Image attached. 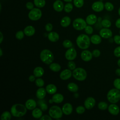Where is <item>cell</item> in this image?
<instances>
[{
    "mask_svg": "<svg viewBox=\"0 0 120 120\" xmlns=\"http://www.w3.org/2000/svg\"><path fill=\"white\" fill-rule=\"evenodd\" d=\"M10 112L13 116L20 117L26 113L27 108L23 105L16 104L12 105L10 109Z\"/></svg>",
    "mask_w": 120,
    "mask_h": 120,
    "instance_id": "obj_1",
    "label": "cell"
},
{
    "mask_svg": "<svg viewBox=\"0 0 120 120\" xmlns=\"http://www.w3.org/2000/svg\"><path fill=\"white\" fill-rule=\"evenodd\" d=\"M76 42L77 46L82 49L88 48L90 44V39L85 34H81L76 38Z\"/></svg>",
    "mask_w": 120,
    "mask_h": 120,
    "instance_id": "obj_2",
    "label": "cell"
},
{
    "mask_svg": "<svg viewBox=\"0 0 120 120\" xmlns=\"http://www.w3.org/2000/svg\"><path fill=\"white\" fill-rule=\"evenodd\" d=\"M40 58L41 61L46 64H50L54 60L52 53L48 49L42 50L40 54Z\"/></svg>",
    "mask_w": 120,
    "mask_h": 120,
    "instance_id": "obj_3",
    "label": "cell"
},
{
    "mask_svg": "<svg viewBox=\"0 0 120 120\" xmlns=\"http://www.w3.org/2000/svg\"><path fill=\"white\" fill-rule=\"evenodd\" d=\"M107 98L110 102L112 104L117 103L120 99V90L117 89L110 90L107 94Z\"/></svg>",
    "mask_w": 120,
    "mask_h": 120,
    "instance_id": "obj_4",
    "label": "cell"
},
{
    "mask_svg": "<svg viewBox=\"0 0 120 120\" xmlns=\"http://www.w3.org/2000/svg\"><path fill=\"white\" fill-rule=\"evenodd\" d=\"M73 76L77 80L82 81L87 77V73L85 69L81 68H75L72 72Z\"/></svg>",
    "mask_w": 120,
    "mask_h": 120,
    "instance_id": "obj_5",
    "label": "cell"
},
{
    "mask_svg": "<svg viewBox=\"0 0 120 120\" xmlns=\"http://www.w3.org/2000/svg\"><path fill=\"white\" fill-rule=\"evenodd\" d=\"M49 114L53 119H59L62 117L63 112L59 106L53 105L49 109Z\"/></svg>",
    "mask_w": 120,
    "mask_h": 120,
    "instance_id": "obj_6",
    "label": "cell"
},
{
    "mask_svg": "<svg viewBox=\"0 0 120 120\" xmlns=\"http://www.w3.org/2000/svg\"><path fill=\"white\" fill-rule=\"evenodd\" d=\"M87 26L86 21L81 18H76L73 22V26L77 30H81L84 29Z\"/></svg>",
    "mask_w": 120,
    "mask_h": 120,
    "instance_id": "obj_7",
    "label": "cell"
},
{
    "mask_svg": "<svg viewBox=\"0 0 120 120\" xmlns=\"http://www.w3.org/2000/svg\"><path fill=\"white\" fill-rule=\"evenodd\" d=\"M42 16V12L38 8H33L30 10L28 14V17L32 21H37Z\"/></svg>",
    "mask_w": 120,
    "mask_h": 120,
    "instance_id": "obj_8",
    "label": "cell"
},
{
    "mask_svg": "<svg viewBox=\"0 0 120 120\" xmlns=\"http://www.w3.org/2000/svg\"><path fill=\"white\" fill-rule=\"evenodd\" d=\"M66 59L68 60H72L75 59L77 55L76 50L74 48L71 47L65 52Z\"/></svg>",
    "mask_w": 120,
    "mask_h": 120,
    "instance_id": "obj_9",
    "label": "cell"
},
{
    "mask_svg": "<svg viewBox=\"0 0 120 120\" xmlns=\"http://www.w3.org/2000/svg\"><path fill=\"white\" fill-rule=\"evenodd\" d=\"M95 99L91 97L87 98L84 103L85 107L88 110L92 109L95 106Z\"/></svg>",
    "mask_w": 120,
    "mask_h": 120,
    "instance_id": "obj_10",
    "label": "cell"
},
{
    "mask_svg": "<svg viewBox=\"0 0 120 120\" xmlns=\"http://www.w3.org/2000/svg\"><path fill=\"white\" fill-rule=\"evenodd\" d=\"M99 35L101 37L104 38H109L112 37V33L111 30L108 28H104L100 30Z\"/></svg>",
    "mask_w": 120,
    "mask_h": 120,
    "instance_id": "obj_11",
    "label": "cell"
},
{
    "mask_svg": "<svg viewBox=\"0 0 120 120\" xmlns=\"http://www.w3.org/2000/svg\"><path fill=\"white\" fill-rule=\"evenodd\" d=\"M104 4L102 1H98L94 2L92 5V9L95 12H99L104 8Z\"/></svg>",
    "mask_w": 120,
    "mask_h": 120,
    "instance_id": "obj_12",
    "label": "cell"
},
{
    "mask_svg": "<svg viewBox=\"0 0 120 120\" xmlns=\"http://www.w3.org/2000/svg\"><path fill=\"white\" fill-rule=\"evenodd\" d=\"M92 52L87 50L83 51L81 54V58L84 61H90L92 58Z\"/></svg>",
    "mask_w": 120,
    "mask_h": 120,
    "instance_id": "obj_13",
    "label": "cell"
},
{
    "mask_svg": "<svg viewBox=\"0 0 120 120\" xmlns=\"http://www.w3.org/2000/svg\"><path fill=\"white\" fill-rule=\"evenodd\" d=\"M72 75V73L69 69H66L61 72L60 75V79L63 80H66L69 79Z\"/></svg>",
    "mask_w": 120,
    "mask_h": 120,
    "instance_id": "obj_14",
    "label": "cell"
},
{
    "mask_svg": "<svg viewBox=\"0 0 120 120\" xmlns=\"http://www.w3.org/2000/svg\"><path fill=\"white\" fill-rule=\"evenodd\" d=\"M109 112L113 115L118 114L120 112V109L118 106L114 104H111L108 107Z\"/></svg>",
    "mask_w": 120,
    "mask_h": 120,
    "instance_id": "obj_15",
    "label": "cell"
},
{
    "mask_svg": "<svg viewBox=\"0 0 120 120\" xmlns=\"http://www.w3.org/2000/svg\"><path fill=\"white\" fill-rule=\"evenodd\" d=\"M62 110L65 115H69L73 111V106L70 103H66L62 106Z\"/></svg>",
    "mask_w": 120,
    "mask_h": 120,
    "instance_id": "obj_16",
    "label": "cell"
},
{
    "mask_svg": "<svg viewBox=\"0 0 120 120\" xmlns=\"http://www.w3.org/2000/svg\"><path fill=\"white\" fill-rule=\"evenodd\" d=\"M54 9L57 12H61L64 8V4L60 0H56L53 4Z\"/></svg>",
    "mask_w": 120,
    "mask_h": 120,
    "instance_id": "obj_17",
    "label": "cell"
},
{
    "mask_svg": "<svg viewBox=\"0 0 120 120\" xmlns=\"http://www.w3.org/2000/svg\"><path fill=\"white\" fill-rule=\"evenodd\" d=\"M36 105L37 103L33 99H29L25 102V106L28 110H33L36 108Z\"/></svg>",
    "mask_w": 120,
    "mask_h": 120,
    "instance_id": "obj_18",
    "label": "cell"
},
{
    "mask_svg": "<svg viewBox=\"0 0 120 120\" xmlns=\"http://www.w3.org/2000/svg\"><path fill=\"white\" fill-rule=\"evenodd\" d=\"M97 21V17L94 14H90L88 15L86 18V22L89 25L94 24Z\"/></svg>",
    "mask_w": 120,
    "mask_h": 120,
    "instance_id": "obj_19",
    "label": "cell"
},
{
    "mask_svg": "<svg viewBox=\"0 0 120 120\" xmlns=\"http://www.w3.org/2000/svg\"><path fill=\"white\" fill-rule=\"evenodd\" d=\"M24 33L27 36H31L33 35L35 32V29L32 26H28L24 29Z\"/></svg>",
    "mask_w": 120,
    "mask_h": 120,
    "instance_id": "obj_20",
    "label": "cell"
},
{
    "mask_svg": "<svg viewBox=\"0 0 120 120\" xmlns=\"http://www.w3.org/2000/svg\"><path fill=\"white\" fill-rule=\"evenodd\" d=\"M48 38L50 41L52 42H55L59 40V35L57 32L52 31L50 32L48 34Z\"/></svg>",
    "mask_w": 120,
    "mask_h": 120,
    "instance_id": "obj_21",
    "label": "cell"
},
{
    "mask_svg": "<svg viewBox=\"0 0 120 120\" xmlns=\"http://www.w3.org/2000/svg\"><path fill=\"white\" fill-rule=\"evenodd\" d=\"M64 100L63 96L60 93L54 94L52 97V100L55 103L59 104L61 103Z\"/></svg>",
    "mask_w": 120,
    "mask_h": 120,
    "instance_id": "obj_22",
    "label": "cell"
},
{
    "mask_svg": "<svg viewBox=\"0 0 120 120\" xmlns=\"http://www.w3.org/2000/svg\"><path fill=\"white\" fill-rule=\"evenodd\" d=\"M46 90L42 87L38 89L36 92V96L37 98L39 99H43L46 95Z\"/></svg>",
    "mask_w": 120,
    "mask_h": 120,
    "instance_id": "obj_23",
    "label": "cell"
},
{
    "mask_svg": "<svg viewBox=\"0 0 120 120\" xmlns=\"http://www.w3.org/2000/svg\"><path fill=\"white\" fill-rule=\"evenodd\" d=\"M44 69L41 67H37L33 70V74L37 77H41L44 75Z\"/></svg>",
    "mask_w": 120,
    "mask_h": 120,
    "instance_id": "obj_24",
    "label": "cell"
},
{
    "mask_svg": "<svg viewBox=\"0 0 120 120\" xmlns=\"http://www.w3.org/2000/svg\"><path fill=\"white\" fill-rule=\"evenodd\" d=\"M45 90L48 93L50 94H53L57 91V87L53 84H49L46 86Z\"/></svg>",
    "mask_w": 120,
    "mask_h": 120,
    "instance_id": "obj_25",
    "label": "cell"
},
{
    "mask_svg": "<svg viewBox=\"0 0 120 120\" xmlns=\"http://www.w3.org/2000/svg\"><path fill=\"white\" fill-rule=\"evenodd\" d=\"M71 23V19L68 16H65L60 21V25L63 27H67Z\"/></svg>",
    "mask_w": 120,
    "mask_h": 120,
    "instance_id": "obj_26",
    "label": "cell"
},
{
    "mask_svg": "<svg viewBox=\"0 0 120 120\" xmlns=\"http://www.w3.org/2000/svg\"><path fill=\"white\" fill-rule=\"evenodd\" d=\"M90 42L95 45H98L101 42L102 39L101 36L98 35H93L90 37Z\"/></svg>",
    "mask_w": 120,
    "mask_h": 120,
    "instance_id": "obj_27",
    "label": "cell"
},
{
    "mask_svg": "<svg viewBox=\"0 0 120 120\" xmlns=\"http://www.w3.org/2000/svg\"><path fill=\"white\" fill-rule=\"evenodd\" d=\"M42 110L39 108H35L33 110L32 112V116L36 119L40 118L42 116Z\"/></svg>",
    "mask_w": 120,
    "mask_h": 120,
    "instance_id": "obj_28",
    "label": "cell"
},
{
    "mask_svg": "<svg viewBox=\"0 0 120 120\" xmlns=\"http://www.w3.org/2000/svg\"><path fill=\"white\" fill-rule=\"evenodd\" d=\"M68 89L71 92H75L78 90V85L74 83V82H70L68 84L67 86Z\"/></svg>",
    "mask_w": 120,
    "mask_h": 120,
    "instance_id": "obj_29",
    "label": "cell"
},
{
    "mask_svg": "<svg viewBox=\"0 0 120 120\" xmlns=\"http://www.w3.org/2000/svg\"><path fill=\"white\" fill-rule=\"evenodd\" d=\"M50 69L54 72H59L60 69L61 67L60 65L57 63H52L49 66Z\"/></svg>",
    "mask_w": 120,
    "mask_h": 120,
    "instance_id": "obj_30",
    "label": "cell"
},
{
    "mask_svg": "<svg viewBox=\"0 0 120 120\" xmlns=\"http://www.w3.org/2000/svg\"><path fill=\"white\" fill-rule=\"evenodd\" d=\"M11 113L8 111L4 112L0 116L1 120H10L11 118Z\"/></svg>",
    "mask_w": 120,
    "mask_h": 120,
    "instance_id": "obj_31",
    "label": "cell"
},
{
    "mask_svg": "<svg viewBox=\"0 0 120 120\" xmlns=\"http://www.w3.org/2000/svg\"><path fill=\"white\" fill-rule=\"evenodd\" d=\"M34 5L38 8H43L45 6V0H34Z\"/></svg>",
    "mask_w": 120,
    "mask_h": 120,
    "instance_id": "obj_32",
    "label": "cell"
},
{
    "mask_svg": "<svg viewBox=\"0 0 120 120\" xmlns=\"http://www.w3.org/2000/svg\"><path fill=\"white\" fill-rule=\"evenodd\" d=\"M104 7L105 9L108 11H112L114 9L113 5L110 2H106L104 4Z\"/></svg>",
    "mask_w": 120,
    "mask_h": 120,
    "instance_id": "obj_33",
    "label": "cell"
},
{
    "mask_svg": "<svg viewBox=\"0 0 120 120\" xmlns=\"http://www.w3.org/2000/svg\"><path fill=\"white\" fill-rule=\"evenodd\" d=\"M101 25L102 26L106 28H108L111 26V22L108 19H104L101 21Z\"/></svg>",
    "mask_w": 120,
    "mask_h": 120,
    "instance_id": "obj_34",
    "label": "cell"
},
{
    "mask_svg": "<svg viewBox=\"0 0 120 120\" xmlns=\"http://www.w3.org/2000/svg\"><path fill=\"white\" fill-rule=\"evenodd\" d=\"M108 107V105L105 102H100L98 104V108L101 110H105Z\"/></svg>",
    "mask_w": 120,
    "mask_h": 120,
    "instance_id": "obj_35",
    "label": "cell"
},
{
    "mask_svg": "<svg viewBox=\"0 0 120 120\" xmlns=\"http://www.w3.org/2000/svg\"><path fill=\"white\" fill-rule=\"evenodd\" d=\"M73 8V7L72 4L70 3H68L67 4H66L65 5L64 9L66 12L69 13L72 10Z\"/></svg>",
    "mask_w": 120,
    "mask_h": 120,
    "instance_id": "obj_36",
    "label": "cell"
},
{
    "mask_svg": "<svg viewBox=\"0 0 120 120\" xmlns=\"http://www.w3.org/2000/svg\"><path fill=\"white\" fill-rule=\"evenodd\" d=\"M62 45L64 47L67 48H70L73 45V44H72V43L71 42V41H70L69 40H68V39L65 40L63 42Z\"/></svg>",
    "mask_w": 120,
    "mask_h": 120,
    "instance_id": "obj_37",
    "label": "cell"
},
{
    "mask_svg": "<svg viewBox=\"0 0 120 120\" xmlns=\"http://www.w3.org/2000/svg\"><path fill=\"white\" fill-rule=\"evenodd\" d=\"M74 4L77 8H81L84 4L83 0H74Z\"/></svg>",
    "mask_w": 120,
    "mask_h": 120,
    "instance_id": "obj_38",
    "label": "cell"
},
{
    "mask_svg": "<svg viewBox=\"0 0 120 120\" xmlns=\"http://www.w3.org/2000/svg\"><path fill=\"white\" fill-rule=\"evenodd\" d=\"M35 83L38 87H42L44 85V81L42 79L40 78H38L36 80Z\"/></svg>",
    "mask_w": 120,
    "mask_h": 120,
    "instance_id": "obj_39",
    "label": "cell"
},
{
    "mask_svg": "<svg viewBox=\"0 0 120 120\" xmlns=\"http://www.w3.org/2000/svg\"><path fill=\"white\" fill-rule=\"evenodd\" d=\"M24 34V32H23L22 30H20L16 32L15 34V37L17 39L21 40L23 38Z\"/></svg>",
    "mask_w": 120,
    "mask_h": 120,
    "instance_id": "obj_40",
    "label": "cell"
},
{
    "mask_svg": "<svg viewBox=\"0 0 120 120\" xmlns=\"http://www.w3.org/2000/svg\"><path fill=\"white\" fill-rule=\"evenodd\" d=\"M75 67L76 65L75 63L72 60H69L68 63V69L71 70H74L75 68Z\"/></svg>",
    "mask_w": 120,
    "mask_h": 120,
    "instance_id": "obj_41",
    "label": "cell"
},
{
    "mask_svg": "<svg viewBox=\"0 0 120 120\" xmlns=\"http://www.w3.org/2000/svg\"><path fill=\"white\" fill-rule=\"evenodd\" d=\"M113 85L116 89L120 90V78H116L114 80Z\"/></svg>",
    "mask_w": 120,
    "mask_h": 120,
    "instance_id": "obj_42",
    "label": "cell"
},
{
    "mask_svg": "<svg viewBox=\"0 0 120 120\" xmlns=\"http://www.w3.org/2000/svg\"><path fill=\"white\" fill-rule=\"evenodd\" d=\"M85 111V108L82 106H78L76 108V112L78 114H82Z\"/></svg>",
    "mask_w": 120,
    "mask_h": 120,
    "instance_id": "obj_43",
    "label": "cell"
},
{
    "mask_svg": "<svg viewBox=\"0 0 120 120\" xmlns=\"http://www.w3.org/2000/svg\"><path fill=\"white\" fill-rule=\"evenodd\" d=\"M85 30V32L88 34H91L93 32V29L92 28V27L90 25L88 26H86V27L84 29Z\"/></svg>",
    "mask_w": 120,
    "mask_h": 120,
    "instance_id": "obj_44",
    "label": "cell"
},
{
    "mask_svg": "<svg viewBox=\"0 0 120 120\" xmlns=\"http://www.w3.org/2000/svg\"><path fill=\"white\" fill-rule=\"evenodd\" d=\"M114 55L117 57H120V46L117 47L113 52Z\"/></svg>",
    "mask_w": 120,
    "mask_h": 120,
    "instance_id": "obj_45",
    "label": "cell"
},
{
    "mask_svg": "<svg viewBox=\"0 0 120 120\" xmlns=\"http://www.w3.org/2000/svg\"><path fill=\"white\" fill-rule=\"evenodd\" d=\"M92 55L95 57H98L100 55V51L98 49H95L92 51Z\"/></svg>",
    "mask_w": 120,
    "mask_h": 120,
    "instance_id": "obj_46",
    "label": "cell"
},
{
    "mask_svg": "<svg viewBox=\"0 0 120 120\" xmlns=\"http://www.w3.org/2000/svg\"><path fill=\"white\" fill-rule=\"evenodd\" d=\"M45 29L47 31L50 32L52 29V25L50 23H47L45 26Z\"/></svg>",
    "mask_w": 120,
    "mask_h": 120,
    "instance_id": "obj_47",
    "label": "cell"
},
{
    "mask_svg": "<svg viewBox=\"0 0 120 120\" xmlns=\"http://www.w3.org/2000/svg\"><path fill=\"white\" fill-rule=\"evenodd\" d=\"M26 7L28 9L31 10L34 8V5L31 2H28L26 4Z\"/></svg>",
    "mask_w": 120,
    "mask_h": 120,
    "instance_id": "obj_48",
    "label": "cell"
},
{
    "mask_svg": "<svg viewBox=\"0 0 120 120\" xmlns=\"http://www.w3.org/2000/svg\"><path fill=\"white\" fill-rule=\"evenodd\" d=\"M113 39L115 43L118 45H120V36L115 35L113 38Z\"/></svg>",
    "mask_w": 120,
    "mask_h": 120,
    "instance_id": "obj_49",
    "label": "cell"
},
{
    "mask_svg": "<svg viewBox=\"0 0 120 120\" xmlns=\"http://www.w3.org/2000/svg\"><path fill=\"white\" fill-rule=\"evenodd\" d=\"M40 108L43 111H46L47 108H48V106L47 105L44 103H42L41 104H40Z\"/></svg>",
    "mask_w": 120,
    "mask_h": 120,
    "instance_id": "obj_50",
    "label": "cell"
},
{
    "mask_svg": "<svg viewBox=\"0 0 120 120\" xmlns=\"http://www.w3.org/2000/svg\"><path fill=\"white\" fill-rule=\"evenodd\" d=\"M41 120H51L52 117L49 115H45L40 118Z\"/></svg>",
    "mask_w": 120,
    "mask_h": 120,
    "instance_id": "obj_51",
    "label": "cell"
},
{
    "mask_svg": "<svg viewBox=\"0 0 120 120\" xmlns=\"http://www.w3.org/2000/svg\"><path fill=\"white\" fill-rule=\"evenodd\" d=\"M115 25L117 28H120V18H118L116 22H115Z\"/></svg>",
    "mask_w": 120,
    "mask_h": 120,
    "instance_id": "obj_52",
    "label": "cell"
},
{
    "mask_svg": "<svg viewBox=\"0 0 120 120\" xmlns=\"http://www.w3.org/2000/svg\"><path fill=\"white\" fill-rule=\"evenodd\" d=\"M35 76L34 75H31L29 76V80L30 81V82H33V81H35Z\"/></svg>",
    "mask_w": 120,
    "mask_h": 120,
    "instance_id": "obj_53",
    "label": "cell"
},
{
    "mask_svg": "<svg viewBox=\"0 0 120 120\" xmlns=\"http://www.w3.org/2000/svg\"><path fill=\"white\" fill-rule=\"evenodd\" d=\"M115 73L117 75L120 76V68H117L115 71Z\"/></svg>",
    "mask_w": 120,
    "mask_h": 120,
    "instance_id": "obj_54",
    "label": "cell"
},
{
    "mask_svg": "<svg viewBox=\"0 0 120 120\" xmlns=\"http://www.w3.org/2000/svg\"><path fill=\"white\" fill-rule=\"evenodd\" d=\"M0 43L1 44L3 41V34L1 32H0Z\"/></svg>",
    "mask_w": 120,
    "mask_h": 120,
    "instance_id": "obj_55",
    "label": "cell"
},
{
    "mask_svg": "<svg viewBox=\"0 0 120 120\" xmlns=\"http://www.w3.org/2000/svg\"><path fill=\"white\" fill-rule=\"evenodd\" d=\"M117 64L120 67V59H119L117 61Z\"/></svg>",
    "mask_w": 120,
    "mask_h": 120,
    "instance_id": "obj_56",
    "label": "cell"
},
{
    "mask_svg": "<svg viewBox=\"0 0 120 120\" xmlns=\"http://www.w3.org/2000/svg\"><path fill=\"white\" fill-rule=\"evenodd\" d=\"M2 55V51L1 48H0V56H1Z\"/></svg>",
    "mask_w": 120,
    "mask_h": 120,
    "instance_id": "obj_57",
    "label": "cell"
},
{
    "mask_svg": "<svg viewBox=\"0 0 120 120\" xmlns=\"http://www.w3.org/2000/svg\"><path fill=\"white\" fill-rule=\"evenodd\" d=\"M65 2H71L72 0H63Z\"/></svg>",
    "mask_w": 120,
    "mask_h": 120,
    "instance_id": "obj_58",
    "label": "cell"
},
{
    "mask_svg": "<svg viewBox=\"0 0 120 120\" xmlns=\"http://www.w3.org/2000/svg\"><path fill=\"white\" fill-rule=\"evenodd\" d=\"M118 14H119V15L120 16V7L118 9Z\"/></svg>",
    "mask_w": 120,
    "mask_h": 120,
    "instance_id": "obj_59",
    "label": "cell"
},
{
    "mask_svg": "<svg viewBox=\"0 0 120 120\" xmlns=\"http://www.w3.org/2000/svg\"></svg>",
    "mask_w": 120,
    "mask_h": 120,
    "instance_id": "obj_60",
    "label": "cell"
}]
</instances>
